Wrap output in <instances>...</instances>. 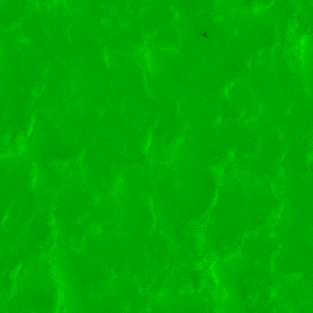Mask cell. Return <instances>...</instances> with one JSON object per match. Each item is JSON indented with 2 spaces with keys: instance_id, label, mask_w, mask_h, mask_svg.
I'll use <instances>...</instances> for the list:
<instances>
[{
  "instance_id": "obj_1",
  "label": "cell",
  "mask_w": 313,
  "mask_h": 313,
  "mask_svg": "<svg viewBox=\"0 0 313 313\" xmlns=\"http://www.w3.org/2000/svg\"><path fill=\"white\" fill-rule=\"evenodd\" d=\"M278 1L256 0L251 1L252 9L254 15H258L264 10L272 8L275 6Z\"/></svg>"
},
{
  "instance_id": "obj_2",
  "label": "cell",
  "mask_w": 313,
  "mask_h": 313,
  "mask_svg": "<svg viewBox=\"0 0 313 313\" xmlns=\"http://www.w3.org/2000/svg\"><path fill=\"white\" fill-rule=\"evenodd\" d=\"M284 22L285 31L289 35H293L296 33L300 25L298 18L287 17L284 19Z\"/></svg>"
}]
</instances>
